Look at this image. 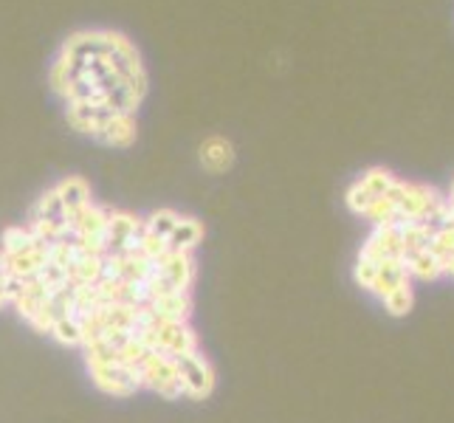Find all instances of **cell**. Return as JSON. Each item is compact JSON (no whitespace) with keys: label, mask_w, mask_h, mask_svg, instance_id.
I'll return each instance as SVG.
<instances>
[{"label":"cell","mask_w":454,"mask_h":423,"mask_svg":"<svg viewBox=\"0 0 454 423\" xmlns=\"http://www.w3.org/2000/svg\"><path fill=\"white\" fill-rule=\"evenodd\" d=\"M449 203H451V207H454V184H451V192H449V198H446Z\"/></svg>","instance_id":"obj_4"},{"label":"cell","mask_w":454,"mask_h":423,"mask_svg":"<svg viewBox=\"0 0 454 423\" xmlns=\"http://www.w3.org/2000/svg\"><path fill=\"white\" fill-rule=\"evenodd\" d=\"M200 164L207 167L209 172H215V176L226 172L234 164V147H231V141L223 138V136L203 138V145H200Z\"/></svg>","instance_id":"obj_2"},{"label":"cell","mask_w":454,"mask_h":423,"mask_svg":"<svg viewBox=\"0 0 454 423\" xmlns=\"http://www.w3.org/2000/svg\"><path fill=\"white\" fill-rule=\"evenodd\" d=\"M49 82L76 133L105 147L136 141V111L150 90V76L128 35L114 28L74 31L59 45Z\"/></svg>","instance_id":"obj_1"},{"label":"cell","mask_w":454,"mask_h":423,"mask_svg":"<svg viewBox=\"0 0 454 423\" xmlns=\"http://www.w3.org/2000/svg\"><path fill=\"white\" fill-rule=\"evenodd\" d=\"M384 302H387V308L393 310V313L410 310V305H412V291H410V286H398L395 291H389L384 296Z\"/></svg>","instance_id":"obj_3"}]
</instances>
